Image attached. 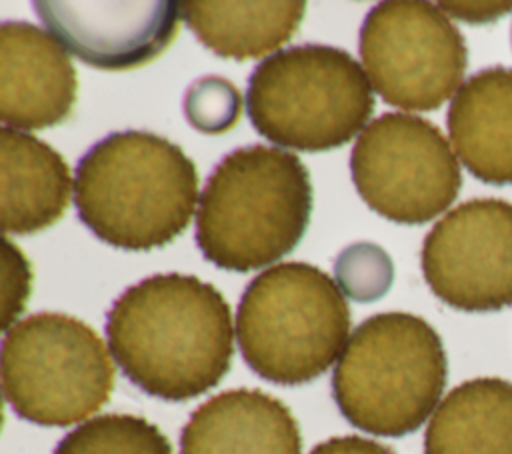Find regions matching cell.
Segmentation results:
<instances>
[{"instance_id":"6da1fadb","label":"cell","mask_w":512,"mask_h":454,"mask_svg":"<svg viewBox=\"0 0 512 454\" xmlns=\"http://www.w3.org/2000/svg\"><path fill=\"white\" fill-rule=\"evenodd\" d=\"M114 362L142 392L168 402L206 394L230 370V304L192 274H154L126 288L106 314Z\"/></svg>"},{"instance_id":"7a4b0ae2","label":"cell","mask_w":512,"mask_h":454,"mask_svg":"<svg viewBox=\"0 0 512 454\" xmlns=\"http://www.w3.org/2000/svg\"><path fill=\"white\" fill-rule=\"evenodd\" d=\"M196 202L194 162L180 146L152 132H112L76 164L80 222L120 250L166 246L188 228Z\"/></svg>"},{"instance_id":"3957f363","label":"cell","mask_w":512,"mask_h":454,"mask_svg":"<svg viewBox=\"0 0 512 454\" xmlns=\"http://www.w3.org/2000/svg\"><path fill=\"white\" fill-rule=\"evenodd\" d=\"M312 184L304 162L266 144L228 152L206 180L196 210V244L218 268L270 266L306 234Z\"/></svg>"},{"instance_id":"277c9868","label":"cell","mask_w":512,"mask_h":454,"mask_svg":"<svg viewBox=\"0 0 512 454\" xmlns=\"http://www.w3.org/2000/svg\"><path fill=\"white\" fill-rule=\"evenodd\" d=\"M446 378L448 360L438 332L416 314L382 312L348 338L332 374V394L352 426L400 438L434 414Z\"/></svg>"},{"instance_id":"5b68a950","label":"cell","mask_w":512,"mask_h":454,"mask_svg":"<svg viewBox=\"0 0 512 454\" xmlns=\"http://www.w3.org/2000/svg\"><path fill=\"white\" fill-rule=\"evenodd\" d=\"M348 332L344 292L324 270L306 262H284L258 274L236 312L244 362L280 386H298L324 374L340 358Z\"/></svg>"},{"instance_id":"8992f818","label":"cell","mask_w":512,"mask_h":454,"mask_svg":"<svg viewBox=\"0 0 512 454\" xmlns=\"http://www.w3.org/2000/svg\"><path fill=\"white\" fill-rule=\"evenodd\" d=\"M374 106L366 70L352 54L328 44L276 50L248 78L246 110L256 132L300 152L344 146Z\"/></svg>"},{"instance_id":"52a82bcc","label":"cell","mask_w":512,"mask_h":454,"mask_svg":"<svg viewBox=\"0 0 512 454\" xmlns=\"http://www.w3.org/2000/svg\"><path fill=\"white\" fill-rule=\"evenodd\" d=\"M2 392L22 420L72 426L100 410L114 388L112 358L92 326L36 312L4 332Z\"/></svg>"},{"instance_id":"ba28073f","label":"cell","mask_w":512,"mask_h":454,"mask_svg":"<svg viewBox=\"0 0 512 454\" xmlns=\"http://www.w3.org/2000/svg\"><path fill=\"white\" fill-rule=\"evenodd\" d=\"M370 84L402 110H436L454 92L468 66L462 32L438 4L388 0L364 18L358 42Z\"/></svg>"},{"instance_id":"9c48e42d","label":"cell","mask_w":512,"mask_h":454,"mask_svg":"<svg viewBox=\"0 0 512 454\" xmlns=\"http://www.w3.org/2000/svg\"><path fill=\"white\" fill-rule=\"evenodd\" d=\"M350 174L370 210L398 224H424L456 200L458 160L430 120L386 112L356 138Z\"/></svg>"},{"instance_id":"30bf717a","label":"cell","mask_w":512,"mask_h":454,"mask_svg":"<svg viewBox=\"0 0 512 454\" xmlns=\"http://www.w3.org/2000/svg\"><path fill=\"white\" fill-rule=\"evenodd\" d=\"M420 262L428 288L450 308L484 314L512 306V202H462L426 234Z\"/></svg>"},{"instance_id":"8fae6325","label":"cell","mask_w":512,"mask_h":454,"mask_svg":"<svg viewBox=\"0 0 512 454\" xmlns=\"http://www.w3.org/2000/svg\"><path fill=\"white\" fill-rule=\"evenodd\" d=\"M32 8L70 54L100 70L152 62L174 40L182 16L174 0H40Z\"/></svg>"},{"instance_id":"7c38bea8","label":"cell","mask_w":512,"mask_h":454,"mask_svg":"<svg viewBox=\"0 0 512 454\" xmlns=\"http://www.w3.org/2000/svg\"><path fill=\"white\" fill-rule=\"evenodd\" d=\"M76 68L68 50L24 20L0 26V120L12 130L64 122L76 102Z\"/></svg>"},{"instance_id":"4fadbf2b","label":"cell","mask_w":512,"mask_h":454,"mask_svg":"<svg viewBox=\"0 0 512 454\" xmlns=\"http://www.w3.org/2000/svg\"><path fill=\"white\" fill-rule=\"evenodd\" d=\"M302 436L290 408L252 388L202 402L180 434V454H300Z\"/></svg>"},{"instance_id":"5bb4252c","label":"cell","mask_w":512,"mask_h":454,"mask_svg":"<svg viewBox=\"0 0 512 454\" xmlns=\"http://www.w3.org/2000/svg\"><path fill=\"white\" fill-rule=\"evenodd\" d=\"M446 124L458 158L474 178L512 186V68L472 74L454 94Z\"/></svg>"},{"instance_id":"9a60e30c","label":"cell","mask_w":512,"mask_h":454,"mask_svg":"<svg viewBox=\"0 0 512 454\" xmlns=\"http://www.w3.org/2000/svg\"><path fill=\"white\" fill-rule=\"evenodd\" d=\"M72 178L66 160L32 134L0 130V222L4 234H34L68 208Z\"/></svg>"},{"instance_id":"2e32d148","label":"cell","mask_w":512,"mask_h":454,"mask_svg":"<svg viewBox=\"0 0 512 454\" xmlns=\"http://www.w3.org/2000/svg\"><path fill=\"white\" fill-rule=\"evenodd\" d=\"M424 454H512V382L484 376L452 388L426 426Z\"/></svg>"},{"instance_id":"e0dca14e","label":"cell","mask_w":512,"mask_h":454,"mask_svg":"<svg viewBox=\"0 0 512 454\" xmlns=\"http://www.w3.org/2000/svg\"><path fill=\"white\" fill-rule=\"evenodd\" d=\"M306 12V2H182V18L194 36L216 56L260 58L292 38ZM274 54V52H272Z\"/></svg>"},{"instance_id":"ac0fdd59","label":"cell","mask_w":512,"mask_h":454,"mask_svg":"<svg viewBox=\"0 0 512 454\" xmlns=\"http://www.w3.org/2000/svg\"><path fill=\"white\" fill-rule=\"evenodd\" d=\"M54 454H174L164 432L142 416L100 414L70 430Z\"/></svg>"},{"instance_id":"d6986e66","label":"cell","mask_w":512,"mask_h":454,"mask_svg":"<svg viewBox=\"0 0 512 454\" xmlns=\"http://www.w3.org/2000/svg\"><path fill=\"white\" fill-rule=\"evenodd\" d=\"M334 280L344 296L356 302H374L390 290L394 264L382 246L374 242H354L338 254Z\"/></svg>"},{"instance_id":"ffe728a7","label":"cell","mask_w":512,"mask_h":454,"mask_svg":"<svg viewBox=\"0 0 512 454\" xmlns=\"http://www.w3.org/2000/svg\"><path fill=\"white\" fill-rule=\"evenodd\" d=\"M184 116L202 134H224L242 116V94L226 78L210 74L192 82L184 94Z\"/></svg>"},{"instance_id":"44dd1931","label":"cell","mask_w":512,"mask_h":454,"mask_svg":"<svg viewBox=\"0 0 512 454\" xmlns=\"http://www.w3.org/2000/svg\"><path fill=\"white\" fill-rule=\"evenodd\" d=\"M4 268H2V328L4 332L16 324L20 312L26 306L28 294H30V282L32 272L26 256L20 252L16 244H12L8 238L4 240V252H2Z\"/></svg>"},{"instance_id":"7402d4cb","label":"cell","mask_w":512,"mask_h":454,"mask_svg":"<svg viewBox=\"0 0 512 454\" xmlns=\"http://www.w3.org/2000/svg\"><path fill=\"white\" fill-rule=\"evenodd\" d=\"M438 8L466 24H486L508 14L512 2H440Z\"/></svg>"},{"instance_id":"603a6c76","label":"cell","mask_w":512,"mask_h":454,"mask_svg":"<svg viewBox=\"0 0 512 454\" xmlns=\"http://www.w3.org/2000/svg\"><path fill=\"white\" fill-rule=\"evenodd\" d=\"M308 454H394V452L388 446L370 438L334 436L314 446Z\"/></svg>"}]
</instances>
